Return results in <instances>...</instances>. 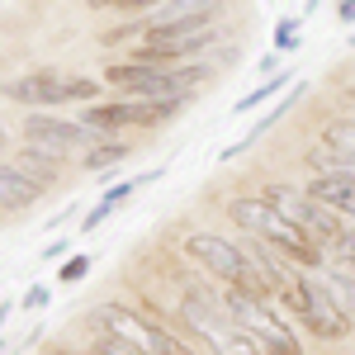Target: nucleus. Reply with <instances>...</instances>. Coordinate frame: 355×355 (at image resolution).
<instances>
[{
	"label": "nucleus",
	"mask_w": 355,
	"mask_h": 355,
	"mask_svg": "<svg viewBox=\"0 0 355 355\" xmlns=\"http://www.w3.org/2000/svg\"><path fill=\"white\" fill-rule=\"evenodd\" d=\"M227 214H232V223L242 227L246 237L275 246L279 256H289V261H294V266H303V270L327 266V251L313 242V237H308V232H303L289 214H279L266 194H242V199H232V204H227Z\"/></svg>",
	"instance_id": "obj_1"
},
{
	"label": "nucleus",
	"mask_w": 355,
	"mask_h": 355,
	"mask_svg": "<svg viewBox=\"0 0 355 355\" xmlns=\"http://www.w3.org/2000/svg\"><path fill=\"white\" fill-rule=\"evenodd\" d=\"M204 76H209V67H199V62H133V57L105 71V81H110L119 95H133V100L190 95Z\"/></svg>",
	"instance_id": "obj_2"
},
{
	"label": "nucleus",
	"mask_w": 355,
	"mask_h": 355,
	"mask_svg": "<svg viewBox=\"0 0 355 355\" xmlns=\"http://www.w3.org/2000/svg\"><path fill=\"white\" fill-rule=\"evenodd\" d=\"M227 313L242 322V331L261 346V355H303L299 336L279 318V299L275 294H251V289H227Z\"/></svg>",
	"instance_id": "obj_3"
},
{
	"label": "nucleus",
	"mask_w": 355,
	"mask_h": 355,
	"mask_svg": "<svg viewBox=\"0 0 355 355\" xmlns=\"http://www.w3.org/2000/svg\"><path fill=\"white\" fill-rule=\"evenodd\" d=\"M223 15V0H162L142 19L123 28H110L100 43H128V38H175V33H199Z\"/></svg>",
	"instance_id": "obj_4"
},
{
	"label": "nucleus",
	"mask_w": 355,
	"mask_h": 355,
	"mask_svg": "<svg viewBox=\"0 0 355 355\" xmlns=\"http://www.w3.org/2000/svg\"><path fill=\"white\" fill-rule=\"evenodd\" d=\"M279 303H289V313H294L318 341H341V336H351V318L331 303V294L318 284V275H299L294 270L289 284L279 289Z\"/></svg>",
	"instance_id": "obj_5"
},
{
	"label": "nucleus",
	"mask_w": 355,
	"mask_h": 355,
	"mask_svg": "<svg viewBox=\"0 0 355 355\" xmlns=\"http://www.w3.org/2000/svg\"><path fill=\"white\" fill-rule=\"evenodd\" d=\"M185 251H190L209 275H218L227 289L270 294V289H266V279H261V270H256V261L246 256L242 242H227V237H218V232H190V237H185Z\"/></svg>",
	"instance_id": "obj_6"
},
{
	"label": "nucleus",
	"mask_w": 355,
	"mask_h": 355,
	"mask_svg": "<svg viewBox=\"0 0 355 355\" xmlns=\"http://www.w3.org/2000/svg\"><path fill=\"white\" fill-rule=\"evenodd\" d=\"M95 327L105 331V336H119L137 355H194L185 341H175L166 327H157L147 313H137L128 303H100L95 308Z\"/></svg>",
	"instance_id": "obj_7"
},
{
	"label": "nucleus",
	"mask_w": 355,
	"mask_h": 355,
	"mask_svg": "<svg viewBox=\"0 0 355 355\" xmlns=\"http://www.w3.org/2000/svg\"><path fill=\"white\" fill-rule=\"evenodd\" d=\"M185 322L194 336H204V346L214 355H261V346L242 331V322L227 313V303L209 299V294H185Z\"/></svg>",
	"instance_id": "obj_8"
},
{
	"label": "nucleus",
	"mask_w": 355,
	"mask_h": 355,
	"mask_svg": "<svg viewBox=\"0 0 355 355\" xmlns=\"http://www.w3.org/2000/svg\"><path fill=\"white\" fill-rule=\"evenodd\" d=\"M5 95L28 110H62V105H95L100 81L95 76H67V71H28L19 81H5Z\"/></svg>",
	"instance_id": "obj_9"
},
{
	"label": "nucleus",
	"mask_w": 355,
	"mask_h": 355,
	"mask_svg": "<svg viewBox=\"0 0 355 355\" xmlns=\"http://www.w3.org/2000/svg\"><path fill=\"white\" fill-rule=\"evenodd\" d=\"M185 105V95H162V100H114V105H85L81 123L95 128V133H119V128H157V123H171Z\"/></svg>",
	"instance_id": "obj_10"
},
{
	"label": "nucleus",
	"mask_w": 355,
	"mask_h": 355,
	"mask_svg": "<svg viewBox=\"0 0 355 355\" xmlns=\"http://www.w3.org/2000/svg\"><path fill=\"white\" fill-rule=\"evenodd\" d=\"M266 199H270L279 214H289V218L299 223L303 232L313 237V242L322 246V251H331V246L341 242V232H346V218L341 214H331L327 204H318L308 190H294V185H266Z\"/></svg>",
	"instance_id": "obj_11"
},
{
	"label": "nucleus",
	"mask_w": 355,
	"mask_h": 355,
	"mask_svg": "<svg viewBox=\"0 0 355 355\" xmlns=\"http://www.w3.org/2000/svg\"><path fill=\"white\" fill-rule=\"evenodd\" d=\"M24 137L38 142V147H48V152H57V157H67V152H90V147L105 142V133L85 128L81 119H62V114H28Z\"/></svg>",
	"instance_id": "obj_12"
},
{
	"label": "nucleus",
	"mask_w": 355,
	"mask_h": 355,
	"mask_svg": "<svg viewBox=\"0 0 355 355\" xmlns=\"http://www.w3.org/2000/svg\"><path fill=\"white\" fill-rule=\"evenodd\" d=\"M218 38H223V28H218V24L199 28V33H175V38H137L133 62H190L194 53L214 48Z\"/></svg>",
	"instance_id": "obj_13"
},
{
	"label": "nucleus",
	"mask_w": 355,
	"mask_h": 355,
	"mask_svg": "<svg viewBox=\"0 0 355 355\" xmlns=\"http://www.w3.org/2000/svg\"><path fill=\"white\" fill-rule=\"evenodd\" d=\"M308 194H313L318 204H327L331 214H341L346 223H355V171H346V166L318 171L313 185H308Z\"/></svg>",
	"instance_id": "obj_14"
},
{
	"label": "nucleus",
	"mask_w": 355,
	"mask_h": 355,
	"mask_svg": "<svg viewBox=\"0 0 355 355\" xmlns=\"http://www.w3.org/2000/svg\"><path fill=\"white\" fill-rule=\"evenodd\" d=\"M15 166L24 171L38 190H53L57 180H62V157L48 152V147H38V142H24V147L15 152Z\"/></svg>",
	"instance_id": "obj_15"
},
{
	"label": "nucleus",
	"mask_w": 355,
	"mask_h": 355,
	"mask_svg": "<svg viewBox=\"0 0 355 355\" xmlns=\"http://www.w3.org/2000/svg\"><path fill=\"white\" fill-rule=\"evenodd\" d=\"M38 194L43 190H38L15 162H0V209H15V214H19V209H28Z\"/></svg>",
	"instance_id": "obj_16"
},
{
	"label": "nucleus",
	"mask_w": 355,
	"mask_h": 355,
	"mask_svg": "<svg viewBox=\"0 0 355 355\" xmlns=\"http://www.w3.org/2000/svg\"><path fill=\"white\" fill-rule=\"evenodd\" d=\"M313 275H318V284L331 294V303L355 322V270H346V266L336 261V266H318Z\"/></svg>",
	"instance_id": "obj_17"
},
{
	"label": "nucleus",
	"mask_w": 355,
	"mask_h": 355,
	"mask_svg": "<svg viewBox=\"0 0 355 355\" xmlns=\"http://www.w3.org/2000/svg\"><path fill=\"white\" fill-rule=\"evenodd\" d=\"M157 175H162V171H147V175H137V180H119V185H110V190L100 194V204H95V209L85 214L81 232H90V227H100V223L110 218V214H114V209H119V204H123V199H128V194L137 190V185H147V180H157Z\"/></svg>",
	"instance_id": "obj_18"
},
{
	"label": "nucleus",
	"mask_w": 355,
	"mask_h": 355,
	"mask_svg": "<svg viewBox=\"0 0 355 355\" xmlns=\"http://www.w3.org/2000/svg\"><path fill=\"white\" fill-rule=\"evenodd\" d=\"M299 95H303V85H294V90H289V95H284V100H279V105H275V110L266 114V119H261V123H256V128H251V133H246L242 142H237V147H227V152H223V162H232V157H237V152H242V147H251V142H256V137L266 133V128H270L275 119H284V114L294 110V100H299Z\"/></svg>",
	"instance_id": "obj_19"
},
{
	"label": "nucleus",
	"mask_w": 355,
	"mask_h": 355,
	"mask_svg": "<svg viewBox=\"0 0 355 355\" xmlns=\"http://www.w3.org/2000/svg\"><path fill=\"white\" fill-rule=\"evenodd\" d=\"M289 85H294V71H279V76H270V81L261 85V90H251V95H242V100H237V114H251L256 105H266L270 95H279V90H289Z\"/></svg>",
	"instance_id": "obj_20"
},
{
	"label": "nucleus",
	"mask_w": 355,
	"mask_h": 355,
	"mask_svg": "<svg viewBox=\"0 0 355 355\" xmlns=\"http://www.w3.org/2000/svg\"><path fill=\"white\" fill-rule=\"evenodd\" d=\"M119 162H128V147L123 142H100V147H90L81 157L85 171H105V166H119Z\"/></svg>",
	"instance_id": "obj_21"
},
{
	"label": "nucleus",
	"mask_w": 355,
	"mask_h": 355,
	"mask_svg": "<svg viewBox=\"0 0 355 355\" xmlns=\"http://www.w3.org/2000/svg\"><path fill=\"white\" fill-rule=\"evenodd\" d=\"M294 33H299V19H279V28H275V48H279V53H294V48H299Z\"/></svg>",
	"instance_id": "obj_22"
},
{
	"label": "nucleus",
	"mask_w": 355,
	"mask_h": 355,
	"mask_svg": "<svg viewBox=\"0 0 355 355\" xmlns=\"http://www.w3.org/2000/svg\"><path fill=\"white\" fill-rule=\"evenodd\" d=\"M85 275H90V256H71V261L57 270V279H62V284H76V279H85Z\"/></svg>",
	"instance_id": "obj_23"
},
{
	"label": "nucleus",
	"mask_w": 355,
	"mask_h": 355,
	"mask_svg": "<svg viewBox=\"0 0 355 355\" xmlns=\"http://www.w3.org/2000/svg\"><path fill=\"white\" fill-rule=\"evenodd\" d=\"M331 256H336L346 270H355V227H346V232H341V242L331 246Z\"/></svg>",
	"instance_id": "obj_24"
},
{
	"label": "nucleus",
	"mask_w": 355,
	"mask_h": 355,
	"mask_svg": "<svg viewBox=\"0 0 355 355\" xmlns=\"http://www.w3.org/2000/svg\"><path fill=\"white\" fill-rule=\"evenodd\" d=\"M90 355H137V351H133V346H123L119 336H105V331H100V341L90 346Z\"/></svg>",
	"instance_id": "obj_25"
},
{
	"label": "nucleus",
	"mask_w": 355,
	"mask_h": 355,
	"mask_svg": "<svg viewBox=\"0 0 355 355\" xmlns=\"http://www.w3.org/2000/svg\"><path fill=\"white\" fill-rule=\"evenodd\" d=\"M43 303H48V284H33L24 294V308H43Z\"/></svg>",
	"instance_id": "obj_26"
},
{
	"label": "nucleus",
	"mask_w": 355,
	"mask_h": 355,
	"mask_svg": "<svg viewBox=\"0 0 355 355\" xmlns=\"http://www.w3.org/2000/svg\"><path fill=\"white\" fill-rule=\"evenodd\" d=\"M162 0H119V10H157Z\"/></svg>",
	"instance_id": "obj_27"
},
{
	"label": "nucleus",
	"mask_w": 355,
	"mask_h": 355,
	"mask_svg": "<svg viewBox=\"0 0 355 355\" xmlns=\"http://www.w3.org/2000/svg\"><path fill=\"white\" fill-rule=\"evenodd\" d=\"M341 19H346V24H355V0H341Z\"/></svg>",
	"instance_id": "obj_28"
},
{
	"label": "nucleus",
	"mask_w": 355,
	"mask_h": 355,
	"mask_svg": "<svg viewBox=\"0 0 355 355\" xmlns=\"http://www.w3.org/2000/svg\"><path fill=\"white\" fill-rule=\"evenodd\" d=\"M10 308H15V303H0V322H5V318H10Z\"/></svg>",
	"instance_id": "obj_29"
},
{
	"label": "nucleus",
	"mask_w": 355,
	"mask_h": 355,
	"mask_svg": "<svg viewBox=\"0 0 355 355\" xmlns=\"http://www.w3.org/2000/svg\"><path fill=\"white\" fill-rule=\"evenodd\" d=\"M0 152H5V128H0Z\"/></svg>",
	"instance_id": "obj_30"
},
{
	"label": "nucleus",
	"mask_w": 355,
	"mask_h": 355,
	"mask_svg": "<svg viewBox=\"0 0 355 355\" xmlns=\"http://www.w3.org/2000/svg\"><path fill=\"white\" fill-rule=\"evenodd\" d=\"M0 355H5V336H0Z\"/></svg>",
	"instance_id": "obj_31"
},
{
	"label": "nucleus",
	"mask_w": 355,
	"mask_h": 355,
	"mask_svg": "<svg viewBox=\"0 0 355 355\" xmlns=\"http://www.w3.org/2000/svg\"><path fill=\"white\" fill-rule=\"evenodd\" d=\"M351 43H355V38H351Z\"/></svg>",
	"instance_id": "obj_32"
}]
</instances>
